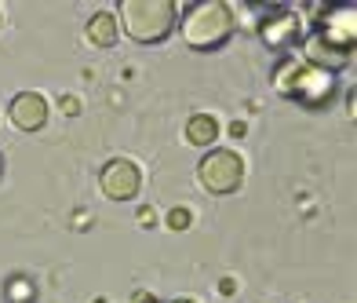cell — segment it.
<instances>
[{
	"label": "cell",
	"instance_id": "1",
	"mask_svg": "<svg viewBox=\"0 0 357 303\" xmlns=\"http://www.w3.org/2000/svg\"><path fill=\"white\" fill-rule=\"evenodd\" d=\"M178 26H183V37L193 52H219L237 29L234 11L222 0H197V4H190Z\"/></svg>",
	"mask_w": 357,
	"mask_h": 303
},
{
	"label": "cell",
	"instance_id": "2",
	"mask_svg": "<svg viewBox=\"0 0 357 303\" xmlns=\"http://www.w3.org/2000/svg\"><path fill=\"white\" fill-rule=\"evenodd\" d=\"M121 22L124 34L139 44H160L178 26V8L172 0H121Z\"/></svg>",
	"mask_w": 357,
	"mask_h": 303
},
{
	"label": "cell",
	"instance_id": "3",
	"mask_svg": "<svg viewBox=\"0 0 357 303\" xmlns=\"http://www.w3.org/2000/svg\"><path fill=\"white\" fill-rule=\"evenodd\" d=\"M273 81H278L281 95H288V99H296L310 110H321L335 95V73L317 70V66H310V62H303L296 55H288L281 62Z\"/></svg>",
	"mask_w": 357,
	"mask_h": 303
},
{
	"label": "cell",
	"instance_id": "4",
	"mask_svg": "<svg viewBox=\"0 0 357 303\" xmlns=\"http://www.w3.org/2000/svg\"><path fill=\"white\" fill-rule=\"evenodd\" d=\"M197 179L208 194H215V198L234 194V190H241V183H245V161H241L234 150H208L197 165Z\"/></svg>",
	"mask_w": 357,
	"mask_h": 303
},
{
	"label": "cell",
	"instance_id": "5",
	"mask_svg": "<svg viewBox=\"0 0 357 303\" xmlns=\"http://www.w3.org/2000/svg\"><path fill=\"white\" fill-rule=\"evenodd\" d=\"M259 37H263L266 47H273V52L288 55L291 47L299 44L303 26H299V19H296V15H291L288 8H278V11H270L266 19L259 22Z\"/></svg>",
	"mask_w": 357,
	"mask_h": 303
},
{
	"label": "cell",
	"instance_id": "6",
	"mask_svg": "<svg viewBox=\"0 0 357 303\" xmlns=\"http://www.w3.org/2000/svg\"><path fill=\"white\" fill-rule=\"evenodd\" d=\"M99 186H102V194L113 198V201H128V198H135L139 194V186H142V175H139V165L135 161H124V157H117V161H109L99 175Z\"/></svg>",
	"mask_w": 357,
	"mask_h": 303
},
{
	"label": "cell",
	"instance_id": "7",
	"mask_svg": "<svg viewBox=\"0 0 357 303\" xmlns=\"http://www.w3.org/2000/svg\"><path fill=\"white\" fill-rule=\"evenodd\" d=\"M47 121V103L37 91H19L11 99V124L22 132H40Z\"/></svg>",
	"mask_w": 357,
	"mask_h": 303
},
{
	"label": "cell",
	"instance_id": "8",
	"mask_svg": "<svg viewBox=\"0 0 357 303\" xmlns=\"http://www.w3.org/2000/svg\"><path fill=\"white\" fill-rule=\"evenodd\" d=\"M117 34H121V26H117V19H113L109 11H95L88 19V40L91 44L113 47V44H117Z\"/></svg>",
	"mask_w": 357,
	"mask_h": 303
},
{
	"label": "cell",
	"instance_id": "9",
	"mask_svg": "<svg viewBox=\"0 0 357 303\" xmlns=\"http://www.w3.org/2000/svg\"><path fill=\"white\" fill-rule=\"evenodd\" d=\"M186 139L193 142V147H212V142L219 139V121L212 114H193L186 121Z\"/></svg>",
	"mask_w": 357,
	"mask_h": 303
},
{
	"label": "cell",
	"instance_id": "10",
	"mask_svg": "<svg viewBox=\"0 0 357 303\" xmlns=\"http://www.w3.org/2000/svg\"><path fill=\"white\" fill-rule=\"evenodd\" d=\"M37 289L29 278H8V303H33Z\"/></svg>",
	"mask_w": 357,
	"mask_h": 303
},
{
	"label": "cell",
	"instance_id": "11",
	"mask_svg": "<svg viewBox=\"0 0 357 303\" xmlns=\"http://www.w3.org/2000/svg\"><path fill=\"white\" fill-rule=\"evenodd\" d=\"M168 227H172V230H186V227H190V212H186V209H172V212H168Z\"/></svg>",
	"mask_w": 357,
	"mask_h": 303
},
{
	"label": "cell",
	"instance_id": "12",
	"mask_svg": "<svg viewBox=\"0 0 357 303\" xmlns=\"http://www.w3.org/2000/svg\"><path fill=\"white\" fill-rule=\"evenodd\" d=\"M132 303H157V300H153L150 293H135V300H132Z\"/></svg>",
	"mask_w": 357,
	"mask_h": 303
},
{
	"label": "cell",
	"instance_id": "13",
	"mask_svg": "<svg viewBox=\"0 0 357 303\" xmlns=\"http://www.w3.org/2000/svg\"><path fill=\"white\" fill-rule=\"evenodd\" d=\"M0 175H4V157H0Z\"/></svg>",
	"mask_w": 357,
	"mask_h": 303
},
{
	"label": "cell",
	"instance_id": "14",
	"mask_svg": "<svg viewBox=\"0 0 357 303\" xmlns=\"http://www.w3.org/2000/svg\"><path fill=\"white\" fill-rule=\"evenodd\" d=\"M175 303H193V300H175Z\"/></svg>",
	"mask_w": 357,
	"mask_h": 303
}]
</instances>
